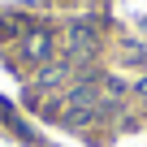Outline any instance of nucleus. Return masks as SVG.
<instances>
[{
    "instance_id": "f257e3e1",
    "label": "nucleus",
    "mask_w": 147,
    "mask_h": 147,
    "mask_svg": "<svg viewBox=\"0 0 147 147\" xmlns=\"http://www.w3.org/2000/svg\"><path fill=\"white\" fill-rule=\"evenodd\" d=\"M22 52H26L30 65H52V35L48 30H30L22 39Z\"/></svg>"
}]
</instances>
